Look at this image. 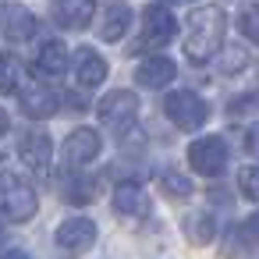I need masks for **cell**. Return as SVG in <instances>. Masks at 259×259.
<instances>
[{
	"mask_svg": "<svg viewBox=\"0 0 259 259\" xmlns=\"http://www.w3.org/2000/svg\"><path fill=\"white\" fill-rule=\"evenodd\" d=\"M96 4H89V0H57V4H50V15H54V22L61 25V29H68V32H82V29H89L93 25V18H96Z\"/></svg>",
	"mask_w": 259,
	"mask_h": 259,
	"instance_id": "10",
	"label": "cell"
},
{
	"mask_svg": "<svg viewBox=\"0 0 259 259\" xmlns=\"http://www.w3.org/2000/svg\"><path fill=\"white\" fill-rule=\"evenodd\" d=\"M132 29V8L114 0V4H103L100 8V22H96V36L103 43H117L124 39V32Z\"/></svg>",
	"mask_w": 259,
	"mask_h": 259,
	"instance_id": "11",
	"label": "cell"
},
{
	"mask_svg": "<svg viewBox=\"0 0 259 259\" xmlns=\"http://www.w3.org/2000/svg\"><path fill=\"white\" fill-rule=\"evenodd\" d=\"M36 71L47 75V78H57L68 71V47L61 39H43L39 43V54H36Z\"/></svg>",
	"mask_w": 259,
	"mask_h": 259,
	"instance_id": "18",
	"label": "cell"
},
{
	"mask_svg": "<svg viewBox=\"0 0 259 259\" xmlns=\"http://www.w3.org/2000/svg\"><path fill=\"white\" fill-rule=\"evenodd\" d=\"M61 103H64V100H61L57 89L47 85V82L25 78L22 89H18V107H22V114L32 117V121H47V117L61 114Z\"/></svg>",
	"mask_w": 259,
	"mask_h": 259,
	"instance_id": "8",
	"label": "cell"
},
{
	"mask_svg": "<svg viewBox=\"0 0 259 259\" xmlns=\"http://www.w3.org/2000/svg\"><path fill=\"white\" fill-rule=\"evenodd\" d=\"M181 231L192 245H209L213 234H217V224H213V213L209 209H195V213H185L181 217Z\"/></svg>",
	"mask_w": 259,
	"mask_h": 259,
	"instance_id": "19",
	"label": "cell"
},
{
	"mask_svg": "<svg viewBox=\"0 0 259 259\" xmlns=\"http://www.w3.org/2000/svg\"><path fill=\"white\" fill-rule=\"evenodd\" d=\"M174 78H178V64H174L170 57H163V54L146 57V61L135 68V82H139L142 89H167Z\"/></svg>",
	"mask_w": 259,
	"mask_h": 259,
	"instance_id": "12",
	"label": "cell"
},
{
	"mask_svg": "<svg viewBox=\"0 0 259 259\" xmlns=\"http://www.w3.org/2000/svg\"><path fill=\"white\" fill-rule=\"evenodd\" d=\"M163 114H167V121H170L174 128H181V132H199V128L209 121V103H206L199 93H192V89H174V93H167V100H163Z\"/></svg>",
	"mask_w": 259,
	"mask_h": 259,
	"instance_id": "5",
	"label": "cell"
},
{
	"mask_svg": "<svg viewBox=\"0 0 259 259\" xmlns=\"http://www.w3.org/2000/svg\"><path fill=\"white\" fill-rule=\"evenodd\" d=\"M185 156H188V167H192L195 174L217 178V174H224L231 149H227V139H224V135H202V139H195V142L188 146Z\"/></svg>",
	"mask_w": 259,
	"mask_h": 259,
	"instance_id": "7",
	"label": "cell"
},
{
	"mask_svg": "<svg viewBox=\"0 0 259 259\" xmlns=\"http://www.w3.org/2000/svg\"><path fill=\"white\" fill-rule=\"evenodd\" d=\"M174 36H178V18H174V11H170L167 4H149V8L142 11V32H139V39L132 43V54H153V57H156V50H163Z\"/></svg>",
	"mask_w": 259,
	"mask_h": 259,
	"instance_id": "2",
	"label": "cell"
},
{
	"mask_svg": "<svg viewBox=\"0 0 259 259\" xmlns=\"http://www.w3.org/2000/svg\"><path fill=\"white\" fill-rule=\"evenodd\" d=\"M227 36V11L220 4H199L188 15V32H185V54L192 64H206L213 54L224 50Z\"/></svg>",
	"mask_w": 259,
	"mask_h": 259,
	"instance_id": "1",
	"label": "cell"
},
{
	"mask_svg": "<svg viewBox=\"0 0 259 259\" xmlns=\"http://www.w3.org/2000/svg\"><path fill=\"white\" fill-rule=\"evenodd\" d=\"M103 78H107V61L93 47H82L75 54V82H78V89H96Z\"/></svg>",
	"mask_w": 259,
	"mask_h": 259,
	"instance_id": "15",
	"label": "cell"
},
{
	"mask_svg": "<svg viewBox=\"0 0 259 259\" xmlns=\"http://www.w3.org/2000/svg\"><path fill=\"white\" fill-rule=\"evenodd\" d=\"M245 238H248V245L252 241L259 245V213H252V220H245Z\"/></svg>",
	"mask_w": 259,
	"mask_h": 259,
	"instance_id": "25",
	"label": "cell"
},
{
	"mask_svg": "<svg viewBox=\"0 0 259 259\" xmlns=\"http://www.w3.org/2000/svg\"><path fill=\"white\" fill-rule=\"evenodd\" d=\"M18 156H22V163H25L39 181H54V174H50L54 142H50V135H47L43 128H25V132L18 135Z\"/></svg>",
	"mask_w": 259,
	"mask_h": 259,
	"instance_id": "6",
	"label": "cell"
},
{
	"mask_svg": "<svg viewBox=\"0 0 259 259\" xmlns=\"http://www.w3.org/2000/svg\"><path fill=\"white\" fill-rule=\"evenodd\" d=\"M238 188H241L245 199L259 202V163H248V167L238 170Z\"/></svg>",
	"mask_w": 259,
	"mask_h": 259,
	"instance_id": "23",
	"label": "cell"
},
{
	"mask_svg": "<svg viewBox=\"0 0 259 259\" xmlns=\"http://www.w3.org/2000/svg\"><path fill=\"white\" fill-rule=\"evenodd\" d=\"M0 15H4V39L8 43H25L36 36V15L22 4H4L0 8Z\"/></svg>",
	"mask_w": 259,
	"mask_h": 259,
	"instance_id": "14",
	"label": "cell"
},
{
	"mask_svg": "<svg viewBox=\"0 0 259 259\" xmlns=\"http://www.w3.org/2000/svg\"><path fill=\"white\" fill-rule=\"evenodd\" d=\"M103 153V139H100V132L96 128H75V132H68V139H64V160L78 170V167H85V163H93L96 156Z\"/></svg>",
	"mask_w": 259,
	"mask_h": 259,
	"instance_id": "9",
	"label": "cell"
},
{
	"mask_svg": "<svg viewBox=\"0 0 259 259\" xmlns=\"http://www.w3.org/2000/svg\"><path fill=\"white\" fill-rule=\"evenodd\" d=\"M156 181H160V188H163L170 199H188V195H192V178H185V174H181V170H174V167L160 170V174H156Z\"/></svg>",
	"mask_w": 259,
	"mask_h": 259,
	"instance_id": "20",
	"label": "cell"
},
{
	"mask_svg": "<svg viewBox=\"0 0 259 259\" xmlns=\"http://www.w3.org/2000/svg\"><path fill=\"white\" fill-rule=\"evenodd\" d=\"M0 259H32V255H29L25 248H15V245H11V248H4V255H0Z\"/></svg>",
	"mask_w": 259,
	"mask_h": 259,
	"instance_id": "26",
	"label": "cell"
},
{
	"mask_svg": "<svg viewBox=\"0 0 259 259\" xmlns=\"http://www.w3.org/2000/svg\"><path fill=\"white\" fill-rule=\"evenodd\" d=\"M0 209H4L8 224H25L36 217L39 195L25 178H18L15 170H4V178H0Z\"/></svg>",
	"mask_w": 259,
	"mask_h": 259,
	"instance_id": "3",
	"label": "cell"
},
{
	"mask_svg": "<svg viewBox=\"0 0 259 259\" xmlns=\"http://www.w3.org/2000/svg\"><path fill=\"white\" fill-rule=\"evenodd\" d=\"M248 61H252V54H245V47H224V57L217 64V71L220 75H238L241 68H248Z\"/></svg>",
	"mask_w": 259,
	"mask_h": 259,
	"instance_id": "22",
	"label": "cell"
},
{
	"mask_svg": "<svg viewBox=\"0 0 259 259\" xmlns=\"http://www.w3.org/2000/svg\"><path fill=\"white\" fill-rule=\"evenodd\" d=\"M139 96L132 93V89H114L110 96H103L100 100V107H96V117H100V124L110 132V135H132L135 132V121H139Z\"/></svg>",
	"mask_w": 259,
	"mask_h": 259,
	"instance_id": "4",
	"label": "cell"
},
{
	"mask_svg": "<svg viewBox=\"0 0 259 259\" xmlns=\"http://www.w3.org/2000/svg\"><path fill=\"white\" fill-rule=\"evenodd\" d=\"M114 209L121 213V217H149V195L142 192V185L139 181H121L117 188H114Z\"/></svg>",
	"mask_w": 259,
	"mask_h": 259,
	"instance_id": "16",
	"label": "cell"
},
{
	"mask_svg": "<svg viewBox=\"0 0 259 259\" xmlns=\"http://www.w3.org/2000/svg\"><path fill=\"white\" fill-rule=\"evenodd\" d=\"M57 245L61 248H71V252H85L96 245V224L89 217H68L61 227H57Z\"/></svg>",
	"mask_w": 259,
	"mask_h": 259,
	"instance_id": "13",
	"label": "cell"
},
{
	"mask_svg": "<svg viewBox=\"0 0 259 259\" xmlns=\"http://www.w3.org/2000/svg\"><path fill=\"white\" fill-rule=\"evenodd\" d=\"M238 29L252 47H259V4H241L238 8Z\"/></svg>",
	"mask_w": 259,
	"mask_h": 259,
	"instance_id": "21",
	"label": "cell"
},
{
	"mask_svg": "<svg viewBox=\"0 0 259 259\" xmlns=\"http://www.w3.org/2000/svg\"><path fill=\"white\" fill-rule=\"evenodd\" d=\"M22 82H25V78H18V61H15L11 54H4V78H0V93L11 96V93L22 89Z\"/></svg>",
	"mask_w": 259,
	"mask_h": 259,
	"instance_id": "24",
	"label": "cell"
},
{
	"mask_svg": "<svg viewBox=\"0 0 259 259\" xmlns=\"http://www.w3.org/2000/svg\"><path fill=\"white\" fill-rule=\"evenodd\" d=\"M255 78H259V64H255Z\"/></svg>",
	"mask_w": 259,
	"mask_h": 259,
	"instance_id": "27",
	"label": "cell"
},
{
	"mask_svg": "<svg viewBox=\"0 0 259 259\" xmlns=\"http://www.w3.org/2000/svg\"><path fill=\"white\" fill-rule=\"evenodd\" d=\"M57 188H61V199L64 202H75V206H82V202H93L96 199V181L93 178H85L82 170H64V174H57Z\"/></svg>",
	"mask_w": 259,
	"mask_h": 259,
	"instance_id": "17",
	"label": "cell"
}]
</instances>
